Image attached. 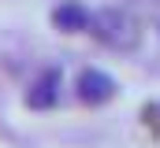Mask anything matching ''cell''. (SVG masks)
I'll use <instances>...</instances> for the list:
<instances>
[{"mask_svg": "<svg viewBox=\"0 0 160 148\" xmlns=\"http://www.w3.org/2000/svg\"><path fill=\"white\" fill-rule=\"evenodd\" d=\"M89 30H93V37H97L101 44H108V48H116V52H130V48H138V41H142L138 19L127 15V11H119V7L97 11V15L89 19Z\"/></svg>", "mask_w": 160, "mask_h": 148, "instance_id": "obj_1", "label": "cell"}, {"mask_svg": "<svg viewBox=\"0 0 160 148\" xmlns=\"http://www.w3.org/2000/svg\"><path fill=\"white\" fill-rule=\"evenodd\" d=\"M56 100H60V71H56V67H48V71L30 85L26 104H30L34 111H45V108H52Z\"/></svg>", "mask_w": 160, "mask_h": 148, "instance_id": "obj_3", "label": "cell"}, {"mask_svg": "<svg viewBox=\"0 0 160 148\" xmlns=\"http://www.w3.org/2000/svg\"><path fill=\"white\" fill-rule=\"evenodd\" d=\"M75 93H78L82 104H89V108L108 104V100L116 96V78H112V74H104V71H97V67H89V71H82V74H78Z\"/></svg>", "mask_w": 160, "mask_h": 148, "instance_id": "obj_2", "label": "cell"}, {"mask_svg": "<svg viewBox=\"0 0 160 148\" xmlns=\"http://www.w3.org/2000/svg\"><path fill=\"white\" fill-rule=\"evenodd\" d=\"M89 11L82 7L78 0H67V4H60L56 11H52V22H56V30H63V34H78V30H89Z\"/></svg>", "mask_w": 160, "mask_h": 148, "instance_id": "obj_4", "label": "cell"}]
</instances>
